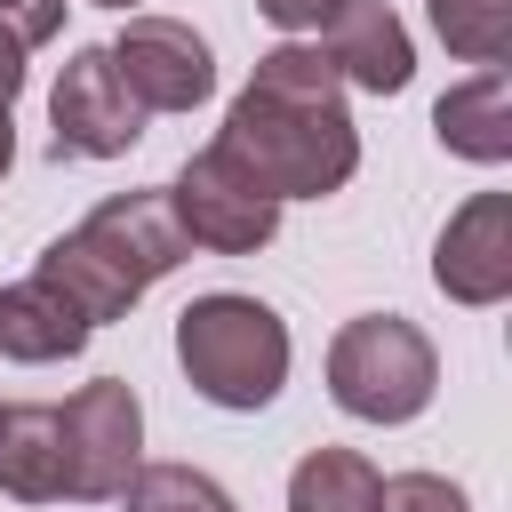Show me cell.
<instances>
[{
	"label": "cell",
	"mask_w": 512,
	"mask_h": 512,
	"mask_svg": "<svg viewBox=\"0 0 512 512\" xmlns=\"http://www.w3.org/2000/svg\"><path fill=\"white\" fill-rule=\"evenodd\" d=\"M272 200H328L360 168V128L344 112V80L320 40H280L256 56L248 88L224 112L216 136Z\"/></svg>",
	"instance_id": "cell-1"
},
{
	"label": "cell",
	"mask_w": 512,
	"mask_h": 512,
	"mask_svg": "<svg viewBox=\"0 0 512 512\" xmlns=\"http://www.w3.org/2000/svg\"><path fill=\"white\" fill-rule=\"evenodd\" d=\"M184 256H192V240H184L168 192H112V200H96L64 240L40 248V280H48L88 328H104V320H128L136 296H144L152 280H168Z\"/></svg>",
	"instance_id": "cell-2"
},
{
	"label": "cell",
	"mask_w": 512,
	"mask_h": 512,
	"mask_svg": "<svg viewBox=\"0 0 512 512\" xmlns=\"http://www.w3.org/2000/svg\"><path fill=\"white\" fill-rule=\"evenodd\" d=\"M176 360H184V384L208 400V408H232V416H256L280 400L288 384V320L264 304V296H240V288H208L176 312Z\"/></svg>",
	"instance_id": "cell-3"
},
{
	"label": "cell",
	"mask_w": 512,
	"mask_h": 512,
	"mask_svg": "<svg viewBox=\"0 0 512 512\" xmlns=\"http://www.w3.org/2000/svg\"><path fill=\"white\" fill-rule=\"evenodd\" d=\"M440 392V352L400 312H360L328 336V400L360 424H416Z\"/></svg>",
	"instance_id": "cell-4"
},
{
	"label": "cell",
	"mask_w": 512,
	"mask_h": 512,
	"mask_svg": "<svg viewBox=\"0 0 512 512\" xmlns=\"http://www.w3.org/2000/svg\"><path fill=\"white\" fill-rule=\"evenodd\" d=\"M168 208H176L184 240H192V248H216V256H256V248L280 232V200H272L224 144H208V152L184 160V176L168 184Z\"/></svg>",
	"instance_id": "cell-5"
},
{
	"label": "cell",
	"mask_w": 512,
	"mask_h": 512,
	"mask_svg": "<svg viewBox=\"0 0 512 512\" xmlns=\"http://www.w3.org/2000/svg\"><path fill=\"white\" fill-rule=\"evenodd\" d=\"M56 424H64L72 496H80V504H112V496L128 488V472L144 464V400H136V384L96 376V384H80V392L56 408Z\"/></svg>",
	"instance_id": "cell-6"
},
{
	"label": "cell",
	"mask_w": 512,
	"mask_h": 512,
	"mask_svg": "<svg viewBox=\"0 0 512 512\" xmlns=\"http://www.w3.org/2000/svg\"><path fill=\"white\" fill-rule=\"evenodd\" d=\"M48 128H56V160H120L144 136V104L128 96L104 48H72V64L48 88Z\"/></svg>",
	"instance_id": "cell-7"
},
{
	"label": "cell",
	"mask_w": 512,
	"mask_h": 512,
	"mask_svg": "<svg viewBox=\"0 0 512 512\" xmlns=\"http://www.w3.org/2000/svg\"><path fill=\"white\" fill-rule=\"evenodd\" d=\"M104 56L144 112H192V104L216 96V56L184 16H128Z\"/></svg>",
	"instance_id": "cell-8"
},
{
	"label": "cell",
	"mask_w": 512,
	"mask_h": 512,
	"mask_svg": "<svg viewBox=\"0 0 512 512\" xmlns=\"http://www.w3.org/2000/svg\"><path fill=\"white\" fill-rule=\"evenodd\" d=\"M432 288L464 312L512 296V192H472L432 240Z\"/></svg>",
	"instance_id": "cell-9"
},
{
	"label": "cell",
	"mask_w": 512,
	"mask_h": 512,
	"mask_svg": "<svg viewBox=\"0 0 512 512\" xmlns=\"http://www.w3.org/2000/svg\"><path fill=\"white\" fill-rule=\"evenodd\" d=\"M312 40L328 48V64H336L344 88L400 96V88L416 80V40H408V24L392 16V0H344Z\"/></svg>",
	"instance_id": "cell-10"
},
{
	"label": "cell",
	"mask_w": 512,
	"mask_h": 512,
	"mask_svg": "<svg viewBox=\"0 0 512 512\" xmlns=\"http://www.w3.org/2000/svg\"><path fill=\"white\" fill-rule=\"evenodd\" d=\"M432 128L456 160L472 168H504L512 160V72L504 64H480L472 80H456L440 104H432Z\"/></svg>",
	"instance_id": "cell-11"
},
{
	"label": "cell",
	"mask_w": 512,
	"mask_h": 512,
	"mask_svg": "<svg viewBox=\"0 0 512 512\" xmlns=\"http://www.w3.org/2000/svg\"><path fill=\"white\" fill-rule=\"evenodd\" d=\"M0 496H16V504H56V496H72L64 424H56L48 400L0 408Z\"/></svg>",
	"instance_id": "cell-12"
},
{
	"label": "cell",
	"mask_w": 512,
	"mask_h": 512,
	"mask_svg": "<svg viewBox=\"0 0 512 512\" xmlns=\"http://www.w3.org/2000/svg\"><path fill=\"white\" fill-rule=\"evenodd\" d=\"M96 328L32 272L16 288H0V360H24V368H48V360H72Z\"/></svg>",
	"instance_id": "cell-13"
},
{
	"label": "cell",
	"mask_w": 512,
	"mask_h": 512,
	"mask_svg": "<svg viewBox=\"0 0 512 512\" xmlns=\"http://www.w3.org/2000/svg\"><path fill=\"white\" fill-rule=\"evenodd\" d=\"M288 512H384V472L360 448H312L288 472Z\"/></svg>",
	"instance_id": "cell-14"
},
{
	"label": "cell",
	"mask_w": 512,
	"mask_h": 512,
	"mask_svg": "<svg viewBox=\"0 0 512 512\" xmlns=\"http://www.w3.org/2000/svg\"><path fill=\"white\" fill-rule=\"evenodd\" d=\"M112 504L120 512H240L224 496V480H208L200 464H136Z\"/></svg>",
	"instance_id": "cell-15"
},
{
	"label": "cell",
	"mask_w": 512,
	"mask_h": 512,
	"mask_svg": "<svg viewBox=\"0 0 512 512\" xmlns=\"http://www.w3.org/2000/svg\"><path fill=\"white\" fill-rule=\"evenodd\" d=\"M432 32L464 64H504L512 56V0H432Z\"/></svg>",
	"instance_id": "cell-16"
},
{
	"label": "cell",
	"mask_w": 512,
	"mask_h": 512,
	"mask_svg": "<svg viewBox=\"0 0 512 512\" xmlns=\"http://www.w3.org/2000/svg\"><path fill=\"white\" fill-rule=\"evenodd\" d=\"M384 512H472V496L440 472H400V480H384Z\"/></svg>",
	"instance_id": "cell-17"
},
{
	"label": "cell",
	"mask_w": 512,
	"mask_h": 512,
	"mask_svg": "<svg viewBox=\"0 0 512 512\" xmlns=\"http://www.w3.org/2000/svg\"><path fill=\"white\" fill-rule=\"evenodd\" d=\"M64 8H72V0H0V32H8L16 48H40V40L64 32Z\"/></svg>",
	"instance_id": "cell-18"
},
{
	"label": "cell",
	"mask_w": 512,
	"mask_h": 512,
	"mask_svg": "<svg viewBox=\"0 0 512 512\" xmlns=\"http://www.w3.org/2000/svg\"><path fill=\"white\" fill-rule=\"evenodd\" d=\"M336 8H344V0H256V16H264V24H280L288 40H304V32H320V24L336 16Z\"/></svg>",
	"instance_id": "cell-19"
},
{
	"label": "cell",
	"mask_w": 512,
	"mask_h": 512,
	"mask_svg": "<svg viewBox=\"0 0 512 512\" xmlns=\"http://www.w3.org/2000/svg\"><path fill=\"white\" fill-rule=\"evenodd\" d=\"M16 96H24V48L0 32V112H16Z\"/></svg>",
	"instance_id": "cell-20"
},
{
	"label": "cell",
	"mask_w": 512,
	"mask_h": 512,
	"mask_svg": "<svg viewBox=\"0 0 512 512\" xmlns=\"http://www.w3.org/2000/svg\"><path fill=\"white\" fill-rule=\"evenodd\" d=\"M8 160H16V120L0 112V176H8Z\"/></svg>",
	"instance_id": "cell-21"
},
{
	"label": "cell",
	"mask_w": 512,
	"mask_h": 512,
	"mask_svg": "<svg viewBox=\"0 0 512 512\" xmlns=\"http://www.w3.org/2000/svg\"><path fill=\"white\" fill-rule=\"evenodd\" d=\"M88 8H128V0H88Z\"/></svg>",
	"instance_id": "cell-22"
}]
</instances>
